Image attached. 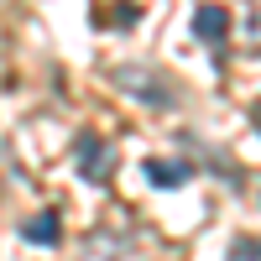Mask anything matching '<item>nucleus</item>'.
Returning <instances> with one entry per match:
<instances>
[{
	"instance_id": "1",
	"label": "nucleus",
	"mask_w": 261,
	"mask_h": 261,
	"mask_svg": "<svg viewBox=\"0 0 261 261\" xmlns=\"http://www.w3.org/2000/svg\"><path fill=\"white\" fill-rule=\"evenodd\" d=\"M73 157H79V172L89 183H105L115 172V146L105 141V136H94V130H84V136L73 141Z\"/></svg>"
},
{
	"instance_id": "3",
	"label": "nucleus",
	"mask_w": 261,
	"mask_h": 261,
	"mask_svg": "<svg viewBox=\"0 0 261 261\" xmlns=\"http://www.w3.org/2000/svg\"><path fill=\"white\" fill-rule=\"evenodd\" d=\"M230 27H235V21H230L225 6H199V11H193V37H199V42H225Z\"/></svg>"
},
{
	"instance_id": "6",
	"label": "nucleus",
	"mask_w": 261,
	"mask_h": 261,
	"mask_svg": "<svg viewBox=\"0 0 261 261\" xmlns=\"http://www.w3.org/2000/svg\"><path fill=\"white\" fill-rule=\"evenodd\" d=\"M241 32H246V47H251V53H261V6H251V11H246Z\"/></svg>"
},
{
	"instance_id": "5",
	"label": "nucleus",
	"mask_w": 261,
	"mask_h": 261,
	"mask_svg": "<svg viewBox=\"0 0 261 261\" xmlns=\"http://www.w3.org/2000/svg\"><path fill=\"white\" fill-rule=\"evenodd\" d=\"M21 235H27L32 246H58V235H63V225H58V214L47 209V214H37V220H27V225H21Z\"/></svg>"
},
{
	"instance_id": "2",
	"label": "nucleus",
	"mask_w": 261,
	"mask_h": 261,
	"mask_svg": "<svg viewBox=\"0 0 261 261\" xmlns=\"http://www.w3.org/2000/svg\"><path fill=\"white\" fill-rule=\"evenodd\" d=\"M110 79L120 84V89H130L136 99H146V105H162V110L172 105V89H167V79H157L151 68H115Z\"/></svg>"
},
{
	"instance_id": "4",
	"label": "nucleus",
	"mask_w": 261,
	"mask_h": 261,
	"mask_svg": "<svg viewBox=\"0 0 261 261\" xmlns=\"http://www.w3.org/2000/svg\"><path fill=\"white\" fill-rule=\"evenodd\" d=\"M188 162H167V157H151L146 162V178H151V188H183L188 183Z\"/></svg>"
}]
</instances>
